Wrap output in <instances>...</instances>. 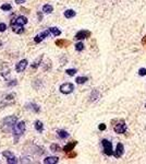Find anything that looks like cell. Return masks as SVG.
Here are the masks:
<instances>
[{"instance_id": "cell-26", "label": "cell", "mask_w": 146, "mask_h": 164, "mask_svg": "<svg viewBox=\"0 0 146 164\" xmlns=\"http://www.w3.org/2000/svg\"><path fill=\"white\" fill-rule=\"evenodd\" d=\"M84 49V44L82 43V42H79V43H76L75 44V50H78V51H82Z\"/></svg>"}, {"instance_id": "cell-33", "label": "cell", "mask_w": 146, "mask_h": 164, "mask_svg": "<svg viewBox=\"0 0 146 164\" xmlns=\"http://www.w3.org/2000/svg\"><path fill=\"white\" fill-rule=\"evenodd\" d=\"M26 0H15V3L18 4H22V3H25Z\"/></svg>"}, {"instance_id": "cell-9", "label": "cell", "mask_w": 146, "mask_h": 164, "mask_svg": "<svg viewBox=\"0 0 146 164\" xmlns=\"http://www.w3.org/2000/svg\"><path fill=\"white\" fill-rule=\"evenodd\" d=\"M114 130H115L116 133H125V131H126V125H125V123L123 122V120L119 122L114 127Z\"/></svg>"}, {"instance_id": "cell-10", "label": "cell", "mask_w": 146, "mask_h": 164, "mask_svg": "<svg viewBox=\"0 0 146 164\" xmlns=\"http://www.w3.org/2000/svg\"><path fill=\"white\" fill-rule=\"evenodd\" d=\"M11 29L16 34H22L24 32V25H20V24L15 23V22H11Z\"/></svg>"}, {"instance_id": "cell-34", "label": "cell", "mask_w": 146, "mask_h": 164, "mask_svg": "<svg viewBox=\"0 0 146 164\" xmlns=\"http://www.w3.org/2000/svg\"><path fill=\"white\" fill-rule=\"evenodd\" d=\"M37 16H38V19H39L38 21H42V19H43V14H42V13L38 12V13H37Z\"/></svg>"}, {"instance_id": "cell-16", "label": "cell", "mask_w": 146, "mask_h": 164, "mask_svg": "<svg viewBox=\"0 0 146 164\" xmlns=\"http://www.w3.org/2000/svg\"><path fill=\"white\" fill-rule=\"evenodd\" d=\"M52 11H54V7L50 4H44L43 5V12L45 13V14H50L52 13Z\"/></svg>"}, {"instance_id": "cell-21", "label": "cell", "mask_w": 146, "mask_h": 164, "mask_svg": "<svg viewBox=\"0 0 146 164\" xmlns=\"http://www.w3.org/2000/svg\"><path fill=\"white\" fill-rule=\"evenodd\" d=\"M57 135H58V137H59L60 139H65V138H68V137H69L68 131H65V130H59Z\"/></svg>"}, {"instance_id": "cell-15", "label": "cell", "mask_w": 146, "mask_h": 164, "mask_svg": "<svg viewBox=\"0 0 146 164\" xmlns=\"http://www.w3.org/2000/svg\"><path fill=\"white\" fill-rule=\"evenodd\" d=\"M59 162V159L57 157H47L44 160V163L45 164H56Z\"/></svg>"}, {"instance_id": "cell-35", "label": "cell", "mask_w": 146, "mask_h": 164, "mask_svg": "<svg viewBox=\"0 0 146 164\" xmlns=\"http://www.w3.org/2000/svg\"><path fill=\"white\" fill-rule=\"evenodd\" d=\"M143 44L146 45V36H144V38H143Z\"/></svg>"}, {"instance_id": "cell-18", "label": "cell", "mask_w": 146, "mask_h": 164, "mask_svg": "<svg viewBox=\"0 0 146 164\" xmlns=\"http://www.w3.org/2000/svg\"><path fill=\"white\" fill-rule=\"evenodd\" d=\"M76 15V12L72 9H69V10H65L64 11V18L67 19H71V18H74Z\"/></svg>"}, {"instance_id": "cell-22", "label": "cell", "mask_w": 146, "mask_h": 164, "mask_svg": "<svg viewBox=\"0 0 146 164\" xmlns=\"http://www.w3.org/2000/svg\"><path fill=\"white\" fill-rule=\"evenodd\" d=\"M87 80H88V78H87V77H78V78L75 79V82L78 84H84Z\"/></svg>"}, {"instance_id": "cell-24", "label": "cell", "mask_w": 146, "mask_h": 164, "mask_svg": "<svg viewBox=\"0 0 146 164\" xmlns=\"http://www.w3.org/2000/svg\"><path fill=\"white\" fill-rule=\"evenodd\" d=\"M50 150L52 152H59L60 150H61V148H60L59 144H56V143H52L50 146Z\"/></svg>"}, {"instance_id": "cell-30", "label": "cell", "mask_w": 146, "mask_h": 164, "mask_svg": "<svg viewBox=\"0 0 146 164\" xmlns=\"http://www.w3.org/2000/svg\"><path fill=\"white\" fill-rule=\"evenodd\" d=\"M139 75L141 77L146 76V68H141V69L139 70Z\"/></svg>"}, {"instance_id": "cell-14", "label": "cell", "mask_w": 146, "mask_h": 164, "mask_svg": "<svg viewBox=\"0 0 146 164\" xmlns=\"http://www.w3.org/2000/svg\"><path fill=\"white\" fill-rule=\"evenodd\" d=\"M13 22H15V23H18V24H20V25H25V24L29 23V20H27L26 16H24V15H19L18 18H16Z\"/></svg>"}, {"instance_id": "cell-6", "label": "cell", "mask_w": 146, "mask_h": 164, "mask_svg": "<svg viewBox=\"0 0 146 164\" xmlns=\"http://www.w3.org/2000/svg\"><path fill=\"white\" fill-rule=\"evenodd\" d=\"M27 65H29V61H27L26 59H22L20 61L18 62V64L15 65V71L18 73H21V72H24L27 67Z\"/></svg>"}, {"instance_id": "cell-25", "label": "cell", "mask_w": 146, "mask_h": 164, "mask_svg": "<svg viewBox=\"0 0 146 164\" xmlns=\"http://www.w3.org/2000/svg\"><path fill=\"white\" fill-rule=\"evenodd\" d=\"M98 97H99V92L97 90H94L92 92V94H90V98H92V101H96Z\"/></svg>"}, {"instance_id": "cell-1", "label": "cell", "mask_w": 146, "mask_h": 164, "mask_svg": "<svg viewBox=\"0 0 146 164\" xmlns=\"http://www.w3.org/2000/svg\"><path fill=\"white\" fill-rule=\"evenodd\" d=\"M16 122H18V118H16V116H14V115L5 117L1 122V129L5 131V132H10V131L13 130V127L16 124Z\"/></svg>"}, {"instance_id": "cell-2", "label": "cell", "mask_w": 146, "mask_h": 164, "mask_svg": "<svg viewBox=\"0 0 146 164\" xmlns=\"http://www.w3.org/2000/svg\"><path fill=\"white\" fill-rule=\"evenodd\" d=\"M25 132V122L21 120V122H16V124L14 125L13 127V130H12V133L14 136V139H15V142L18 141V139Z\"/></svg>"}, {"instance_id": "cell-32", "label": "cell", "mask_w": 146, "mask_h": 164, "mask_svg": "<svg viewBox=\"0 0 146 164\" xmlns=\"http://www.w3.org/2000/svg\"><path fill=\"white\" fill-rule=\"evenodd\" d=\"M98 129L101 130V131L105 130V129H106V125H105V124H100V125L98 126Z\"/></svg>"}, {"instance_id": "cell-7", "label": "cell", "mask_w": 146, "mask_h": 164, "mask_svg": "<svg viewBox=\"0 0 146 164\" xmlns=\"http://www.w3.org/2000/svg\"><path fill=\"white\" fill-rule=\"evenodd\" d=\"M90 35H92V33L89 31H87V30H81V31H79L75 34V37L74 38L78 41H82V40H85V38L90 37Z\"/></svg>"}, {"instance_id": "cell-5", "label": "cell", "mask_w": 146, "mask_h": 164, "mask_svg": "<svg viewBox=\"0 0 146 164\" xmlns=\"http://www.w3.org/2000/svg\"><path fill=\"white\" fill-rule=\"evenodd\" d=\"M2 155L7 159V162L9 163V164H16V163H19V161H18V159H16V157L14 154H13L11 151H3L2 152Z\"/></svg>"}, {"instance_id": "cell-12", "label": "cell", "mask_w": 146, "mask_h": 164, "mask_svg": "<svg viewBox=\"0 0 146 164\" xmlns=\"http://www.w3.org/2000/svg\"><path fill=\"white\" fill-rule=\"evenodd\" d=\"M25 107L26 109H29V111H32V112H34V113H39V111H40V108H39V106L37 105V104H35V103H27L25 104Z\"/></svg>"}, {"instance_id": "cell-36", "label": "cell", "mask_w": 146, "mask_h": 164, "mask_svg": "<svg viewBox=\"0 0 146 164\" xmlns=\"http://www.w3.org/2000/svg\"><path fill=\"white\" fill-rule=\"evenodd\" d=\"M0 46H1V42H0Z\"/></svg>"}, {"instance_id": "cell-20", "label": "cell", "mask_w": 146, "mask_h": 164, "mask_svg": "<svg viewBox=\"0 0 146 164\" xmlns=\"http://www.w3.org/2000/svg\"><path fill=\"white\" fill-rule=\"evenodd\" d=\"M49 30H50V33L54 35V36H59V35H61V31H60L58 27L52 26V27H49Z\"/></svg>"}, {"instance_id": "cell-11", "label": "cell", "mask_w": 146, "mask_h": 164, "mask_svg": "<svg viewBox=\"0 0 146 164\" xmlns=\"http://www.w3.org/2000/svg\"><path fill=\"white\" fill-rule=\"evenodd\" d=\"M123 153H124V147H123V144L122 143H118L117 144V148H116V150H115V152H114L115 158H117V159L121 158Z\"/></svg>"}, {"instance_id": "cell-19", "label": "cell", "mask_w": 146, "mask_h": 164, "mask_svg": "<svg viewBox=\"0 0 146 164\" xmlns=\"http://www.w3.org/2000/svg\"><path fill=\"white\" fill-rule=\"evenodd\" d=\"M56 45L59 47H67L68 45H70V42L67 40H58L56 41Z\"/></svg>"}, {"instance_id": "cell-31", "label": "cell", "mask_w": 146, "mask_h": 164, "mask_svg": "<svg viewBox=\"0 0 146 164\" xmlns=\"http://www.w3.org/2000/svg\"><path fill=\"white\" fill-rule=\"evenodd\" d=\"M18 84V82L16 80H13L12 82H8V86H12V85H16Z\"/></svg>"}, {"instance_id": "cell-23", "label": "cell", "mask_w": 146, "mask_h": 164, "mask_svg": "<svg viewBox=\"0 0 146 164\" xmlns=\"http://www.w3.org/2000/svg\"><path fill=\"white\" fill-rule=\"evenodd\" d=\"M0 9L3 10V11H10L11 9H12V5H11L10 3H3L0 5Z\"/></svg>"}, {"instance_id": "cell-27", "label": "cell", "mask_w": 146, "mask_h": 164, "mask_svg": "<svg viewBox=\"0 0 146 164\" xmlns=\"http://www.w3.org/2000/svg\"><path fill=\"white\" fill-rule=\"evenodd\" d=\"M76 72H78V70H76V69H67V70H65V73H67L68 76H71V77L74 76Z\"/></svg>"}, {"instance_id": "cell-8", "label": "cell", "mask_w": 146, "mask_h": 164, "mask_svg": "<svg viewBox=\"0 0 146 164\" xmlns=\"http://www.w3.org/2000/svg\"><path fill=\"white\" fill-rule=\"evenodd\" d=\"M51 33H50V30H45V31H43L42 33H39V34H37L36 36L34 37V42L35 43H40L42 41H44L46 37H48L49 35H50Z\"/></svg>"}, {"instance_id": "cell-13", "label": "cell", "mask_w": 146, "mask_h": 164, "mask_svg": "<svg viewBox=\"0 0 146 164\" xmlns=\"http://www.w3.org/2000/svg\"><path fill=\"white\" fill-rule=\"evenodd\" d=\"M78 144V141H72V142H69L68 144H65L64 147H63V151H64L65 153H69L71 151H73L74 147Z\"/></svg>"}, {"instance_id": "cell-28", "label": "cell", "mask_w": 146, "mask_h": 164, "mask_svg": "<svg viewBox=\"0 0 146 164\" xmlns=\"http://www.w3.org/2000/svg\"><path fill=\"white\" fill-rule=\"evenodd\" d=\"M42 58H43V56H40L39 60H36V61H35L34 64H33V65H31V67H32V68H34V69H36V68L38 67V66L40 65V61H42Z\"/></svg>"}, {"instance_id": "cell-4", "label": "cell", "mask_w": 146, "mask_h": 164, "mask_svg": "<svg viewBox=\"0 0 146 164\" xmlns=\"http://www.w3.org/2000/svg\"><path fill=\"white\" fill-rule=\"evenodd\" d=\"M59 90H60V92H61L62 94H71V93L74 91V84L70 83V82L63 83V84L60 85Z\"/></svg>"}, {"instance_id": "cell-37", "label": "cell", "mask_w": 146, "mask_h": 164, "mask_svg": "<svg viewBox=\"0 0 146 164\" xmlns=\"http://www.w3.org/2000/svg\"><path fill=\"white\" fill-rule=\"evenodd\" d=\"M145 107H146V105H145Z\"/></svg>"}, {"instance_id": "cell-17", "label": "cell", "mask_w": 146, "mask_h": 164, "mask_svg": "<svg viewBox=\"0 0 146 164\" xmlns=\"http://www.w3.org/2000/svg\"><path fill=\"white\" fill-rule=\"evenodd\" d=\"M34 127H35V129H36L38 132H43V131H44V124L40 122V120H36V122H35Z\"/></svg>"}, {"instance_id": "cell-3", "label": "cell", "mask_w": 146, "mask_h": 164, "mask_svg": "<svg viewBox=\"0 0 146 164\" xmlns=\"http://www.w3.org/2000/svg\"><path fill=\"white\" fill-rule=\"evenodd\" d=\"M101 144H103L104 153H105V154L108 155V157H110V155L114 154V150H112V143L109 140L104 139V140H101Z\"/></svg>"}, {"instance_id": "cell-29", "label": "cell", "mask_w": 146, "mask_h": 164, "mask_svg": "<svg viewBox=\"0 0 146 164\" xmlns=\"http://www.w3.org/2000/svg\"><path fill=\"white\" fill-rule=\"evenodd\" d=\"M5 30H7V24L5 23H0V33H2V32H4Z\"/></svg>"}]
</instances>
